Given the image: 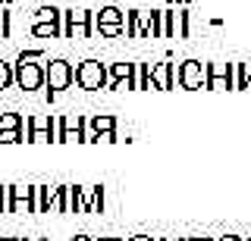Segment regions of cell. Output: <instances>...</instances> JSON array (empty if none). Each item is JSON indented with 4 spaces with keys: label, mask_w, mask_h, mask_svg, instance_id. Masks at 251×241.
Wrapping results in <instances>:
<instances>
[{
    "label": "cell",
    "mask_w": 251,
    "mask_h": 241,
    "mask_svg": "<svg viewBox=\"0 0 251 241\" xmlns=\"http://www.w3.org/2000/svg\"><path fill=\"white\" fill-rule=\"evenodd\" d=\"M10 210V185H0V213Z\"/></svg>",
    "instance_id": "4dcf8cb0"
},
{
    "label": "cell",
    "mask_w": 251,
    "mask_h": 241,
    "mask_svg": "<svg viewBox=\"0 0 251 241\" xmlns=\"http://www.w3.org/2000/svg\"><path fill=\"white\" fill-rule=\"evenodd\" d=\"M10 129H25V119L19 113H0V131H10Z\"/></svg>",
    "instance_id": "ffe728a7"
},
{
    "label": "cell",
    "mask_w": 251,
    "mask_h": 241,
    "mask_svg": "<svg viewBox=\"0 0 251 241\" xmlns=\"http://www.w3.org/2000/svg\"><path fill=\"white\" fill-rule=\"evenodd\" d=\"M85 213H104V185H91L88 188V210Z\"/></svg>",
    "instance_id": "ac0fdd59"
},
{
    "label": "cell",
    "mask_w": 251,
    "mask_h": 241,
    "mask_svg": "<svg viewBox=\"0 0 251 241\" xmlns=\"http://www.w3.org/2000/svg\"><path fill=\"white\" fill-rule=\"evenodd\" d=\"M98 241H123V238H98Z\"/></svg>",
    "instance_id": "d590c367"
},
{
    "label": "cell",
    "mask_w": 251,
    "mask_h": 241,
    "mask_svg": "<svg viewBox=\"0 0 251 241\" xmlns=\"http://www.w3.org/2000/svg\"><path fill=\"white\" fill-rule=\"evenodd\" d=\"M176 22H179V38H188V22H192V13H188V10H179L176 13Z\"/></svg>",
    "instance_id": "83f0119b"
},
{
    "label": "cell",
    "mask_w": 251,
    "mask_h": 241,
    "mask_svg": "<svg viewBox=\"0 0 251 241\" xmlns=\"http://www.w3.org/2000/svg\"><path fill=\"white\" fill-rule=\"evenodd\" d=\"M25 141H31V144L57 141V119L53 116H28L25 119Z\"/></svg>",
    "instance_id": "52a82bcc"
},
{
    "label": "cell",
    "mask_w": 251,
    "mask_h": 241,
    "mask_svg": "<svg viewBox=\"0 0 251 241\" xmlns=\"http://www.w3.org/2000/svg\"><path fill=\"white\" fill-rule=\"evenodd\" d=\"M57 200H60V185H38V213L57 210Z\"/></svg>",
    "instance_id": "4fadbf2b"
},
{
    "label": "cell",
    "mask_w": 251,
    "mask_h": 241,
    "mask_svg": "<svg viewBox=\"0 0 251 241\" xmlns=\"http://www.w3.org/2000/svg\"><path fill=\"white\" fill-rule=\"evenodd\" d=\"M126 38H141V10H126Z\"/></svg>",
    "instance_id": "d6986e66"
},
{
    "label": "cell",
    "mask_w": 251,
    "mask_h": 241,
    "mask_svg": "<svg viewBox=\"0 0 251 241\" xmlns=\"http://www.w3.org/2000/svg\"><path fill=\"white\" fill-rule=\"evenodd\" d=\"M94 25H126V13L120 6H100L94 13Z\"/></svg>",
    "instance_id": "9a60e30c"
},
{
    "label": "cell",
    "mask_w": 251,
    "mask_h": 241,
    "mask_svg": "<svg viewBox=\"0 0 251 241\" xmlns=\"http://www.w3.org/2000/svg\"><path fill=\"white\" fill-rule=\"evenodd\" d=\"M35 38H63V22H31Z\"/></svg>",
    "instance_id": "e0dca14e"
},
{
    "label": "cell",
    "mask_w": 251,
    "mask_h": 241,
    "mask_svg": "<svg viewBox=\"0 0 251 241\" xmlns=\"http://www.w3.org/2000/svg\"><path fill=\"white\" fill-rule=\"evenodd\" d=\"M107 82H110L107 63H100V60H82L75 66V85L82 91H100L107 88Z\"/></svg>",
    "instance_id": "7a4b0ae2"
},
{
    "label": "cell",
    "mask_w": 251,
    "mask_h": 241,
    "mask_svg": "<svg viewBox=\"0 0 251 241\" xmlns=\"http://www.w3.org/2000/svg\"><path fill=\"white\" fill-rule=\"evenodd\" d=\"M57 213H69V185H60V200H57Z\"/></svg>",
    "instance_id": "f1b7e54d"
},
{
    "label": "cell",
    "mask_w": 251,
    "mask_h": 241,
    "mask_svg": "<svg viewBox=\"0 0 251 241\" xmlns=\"http://www.w3.org/2000/svg\"><path fill=\"white\" fill-rule=\"evenodd\" d=\"M94 32V10H63V38H88Z\"/></svg>",
    "instance_id": "5b68a950"
},
{
    "label": "cell",
    "mask_w": 251,
    "mask_h": 241,
    "mask_svg": "<svg viewBox=\"0 0 251 241\" xmlns=\"http://www.w3.org/2000/svg\"><path fill=\"white\" fill-rule=\"evenodd\" d=\"M157 241H182V238H173V235H170V238H157Z\"/></svg>",
    "instance_id": "e575fe53"
},
{
    "label": "cell",
    "mask_w": 251,
    "mask_h": 241,
    "mask_svg": "<svg viewBox=\"0 0 251 241\" xmlns=\"http://www.w3.org/2000/svg\"><path fill=\"white\" fill-rule=\"evenodd\" d=\"M182 241H204V238H182Z\"/></svg>",
    "instance_id": "74e56055"
},
{
    "label": "cell",
    "mask_w": 251,
    "mask_h": 241,
    "mask_svg": "<svg viewBox=\"0 0 251 241\" xmlns=\"http://www.w3.org/2000/svg\"><path fill=\"white\" fill-rule=\"evenodd\" d=\"M6 213H38V185H10Z\"/></svg>",
    "instance_id": "9c48e42d"
},
{
    "label": "cell",
    "mask_w": 251,
    "mask_h": 241,
    "mask_svg": "<svg viewBox=\"0 0 251 241\" xmlns=\"http://www.w3.org/2000/svg\"><path fill=\"white\" fill-rule=\"evenodd\" d=\"M31 22H63V10H57V6H41Z\"/></svg>",
    "instance_id": "44dd1931"
},
{
    "label": "cell",
    "mask_w": 251,
    "mask_h": 241,
    "mask_svg": "<svg viewBox=\"0 0 251 241\" xmlns=\"http://www.w3.org/2000/svg\"><path fill=\"white\" fill-rule=\"evenodd\" d=\"M38 241H47V238H38Z\"/></svg>",
    "instance_id": "f35d334b"
},
{
    "label": "cell",
    "mask_w": 251,
    "mask_h": 241,
    "mask_svg": "<svg viewBox=\"0 0 251 241\" xmlns=\"http://www.w3.org/2000/svg\"><path fill=\"white\" fill-rule=\"evenodd\" d=\"M163 38H176V13L163 10Z\"/></svg>",
    "instance_id": "484cf974"
},
{
    "label": "cell",
    "mask_w": 251,
    "mask_h": 241,
    "mask_svg": "<svg viewBox=\"0 0 251 241\" xmlns=\"http://www.w3.org/2000/svg\"><path fill=\"white\" fill-rule=\"evenodd\" d=\"M94 32L104 38H120V35H126V25H94Z\"/></svg>",
    "instance_id": "4316f807"
},
{
    "label": "cell",
    "mask_w": 251,
    "mask_h": 241,
    "mask_svg": "<svg viewBox=\"0 0 251 241\" xmlns=\"http://www.w3.org/2000/svg\"><path fill=\"white\" fill-rule=\"evenodd\" d=\"M44 57H47L44 50H22V53H19V60H28V63H35V60H44Z\"/></svg>",
    "instance_id": "1f68e13d"
},
{
    "label": "cell",
    "mask_w": 251,
    "mask_h": 241,
    "mask_svg": "<svg viewBox=\"0 0 251 241\" xmlns=\"http://www.w3.org/2000/svg\"><path fill=\"white\" fill-rule=\"evenodd\" d=\"M107 131H116V116L98 113V116H91V119H88V141H91L94 135H107Z\"/></svg>",
    "instance_id": "5bb4252c"
},
{
    "label": "cell",
    "mask_w": 251,
    "mask_h": 241,
    "mask_svg": "<svg viewBox=\"0 0 251 241\" xmlns=\"http://www.w3.org/2000/svg\"><path fill=\"white\" fill-rule=\"evenodd\" d=\"M75 82V66L63 57H53L44 63V88H47V100H53L60 91H66Z\"/></svg>",
    "instance_id": "6da1fadb"
},
{
    "label": "cell",
    "mask_w": 251,
    "mask_h": 241,
    "mask_svg": "<svg viewBox=\"0 0 251 241\" xmlns=\"http://www.w3.org/2000/svg\"><path fill=\"white\" fill-rule=\"evenodd\" d=\"M13 82L22 91H38L44 88V63H28V60L16 57L13 63Z\"/></svg>",
    "instance_id": "277c9868"
},
{
    "label": "cell",
    "mask_w": 251,
    "mask_h": 241,
    "mask_svg": "<svg viewBox=\"0 0 251 241\" xmlns=\"http://www.w3.org/2000/svg\"><path fill=\"white\" fill-rule=\"evenodd\" d=\"M69 241H98V238H91V235H73Z\"/></svg>",
    "instance_id": "d6a6232c"
},
{
    "label": "cell",
    "mask_w": 251,
    "mask_h": 241,
    "mask_svg": "<svg viewBox=\"0 0 251 241\" xmlns=\"http://www.w3.org/2000/svg\"><path fill=\"white\" fill-rule=\"evenodd\" d=\"M66 141H88V122L78 113H66L57 119V144Z\"/></svg>",
    "instance_id": "ba28073f"
},
{
    "label": "cell",
    "mask_w": 251,
    "mask_h": 241,
    "mask_svg": "<svg viewBox=\"0 0 251 241\" xmlns=\"http://www.w3.org/2000/svg\"><path fill=\"white\" fill-rule=\"evenodd\" d=\"M141 38H163V10L141 13Z\"/></svg>",
    "instance_id": "7c38bea8"
},
{
    "label": "cell",
    "mask_w": 251,
    "mask_h": 241,
    "mask_svg": "<svg viewBox=\"0 0 251 241\" xmlns=\"http://www.w3.org/2000/svg\"><path fill=\"white\" fill-rule=\"evenodd\" d=\"M0 241H6V238H0Z\"/></svg>",
    "instance_id": "ab89813d"
},
{
    "label": "cell",
    "mask_w": 251,
    "mask_h": 241,
    "mask_svg": "<svg viewBox=\"0 0 251 241\" xmlns=\"http://www.w3.org/2000/svg\"><path fill=\"white\" fill-rule=\"evenodd\" d=\"M10 22H13V13L0 10V35H3V38H10Z\"/></svg>",
    "instance_id": "f546056e"
},
{
    "label": "cell",
    "mask_w": 251,
    "mask_h": 241,
    "mask_svg": "<svg viewBox=\"0 0 251 241\" xmlns=\"http://www.w3.org/2000/svg\"><path fill=\"white\" fill-rule=\"evenodd\" d=\"M176 85L185 91L207 88V63H201V60H182L176 66Z\"/></svg>",
    "instance_id": "3957f363"
},
{
    "label": "cell",
    "mask_w": 251,
    "mask_h": 241,
    "mask_svg": "<svg viewBox=\"0 0 251 241\" xmlns=\"http://www.w3.org/2000/svg\"><path fill=\"white\" fill-rule=\"evenodd\" d=\"M129 241H157V238H151V235H132Z\"/></svg>",
    "instance_id": "836d02e7"
},
{
    "label": "cell",
    "mask_w": 251,
    "mask_h": 241,
    "mask_svg": "<svg viewBox=\"0 0 251 241\" xmlns=\"http://www.w3.org/2000/svg\"><path fill=\"white\" fill-rule=\"evenodd\" d=\"M13 82V63H6V60H0V91H6Z\"/></svg>",
    "instance_id": "603a6c76"
},
{
    "label": "cell",
    "mask_w": 251,
    "mask_h": 241,
    "mask_svg": "<svg viewBox=\"0 0 251 241\" xmlns=\"http://www.w3.org/2000/svg\"><path fill=\"white\" fill-rule=\"evenodd\" d=\"M107 75V91H138V63H110Z\"/></svg>",
    "instance_id": "8992f818"
},
{
    "label": "cell",
    "mask_w": 251,
    "mask_h": 241,
    "mask_svg": "<svg viewBox=\"0 0 251 241\" xmlns=\"http://www.w3.org/2000/svg\"><path fill=\"white\" fill-rule=\"evenodd\" d=\"M151 66L154 63H138V91H151L154 82H151Z\"/></svg>",
    "instance_id": "7402d4cb"
},
{
    "label": "cell",
    "mask_w": 251,
    "mask_h": 241,
    "mask_svg": "<svg viewBox=\"0 0 251 241\" xmlns=\"http://www.w3.org/2000/svg\"><path fill=\"white\" fill-rule=\"evenodd\" d=\"M151 82L157 91H170L176 88V63L173 60H163V63H154L151 66Z\"/></svg>",
    "instance_id": "8fae6325"
},
{
    "label": "cell",
    "mask_w": 251,
    "mask_h": 241,
    "mask_svg": "<svg viewBox=\"0 0 251 241\" xmlns=\"http://www.w3.org/2000/svg\"><path fill=\"white\" fill-rule=\"evenodd\" d=\"M82 210H88V188L69 185V213H82Z\"/></svg>",
    "instance_id": "2e32d148"
},
{
    "label": "cell",
    "mask_w": 251,
    "mask_h": 241,
    "mask_svg": "<svg viewBox=\"0 0 251 241\" xmlns=\"http://www.w3.org/2000/svg\"><path fill=\"white\" fill-rule=\"evenodd\" d=\"M25 141V129H10V131H0V144H19Z\"/></svg>",
    "instance_id": "cb8c5ba5"
},
{
    "label": "cell",
    "mask_w": 251,
    "mask_h": 241,
    "mask_svg": "<svg viewBox=\"0 0 251 241\" xmlns=\"http://www.w3.org/2000/svg\"><path fill=\"white\" fill-rule=\"evenodd\" d=\"M207 91H235V63H207Z\"/></svg>",
    "instance_id": "30bf717a"
},
{
    "label": "cell",
    "mask_w": 251,
    "mask_h": 241,
    "mask_svg": "<svg viewBox=\"0 0 251 241\" xmlns=\"http://www.w3.org/2000/svg\"><path fill=\"white\" fill-rule=\"evenodd\" d=\"M6 241H28V238H6Z\"/></svg>",
    "instance_id": "8d00e7d4"
},
{
    "label": "cell",
    "mask_w": 251,
    "mask_h": 241,
    "mask_svg": "<svg viewBox=\"0 0 251 241\" xmlns=\"http://www.w3.org/2000/svg\"><path fill=\"white\" fill-rule=\"evenodd\" d=\"M248 79H251V72H248V66H245V63H235V91H242V88H248Z\"/></svg>",
    "instance_id": "d4e9b609"
}]
</instances>
